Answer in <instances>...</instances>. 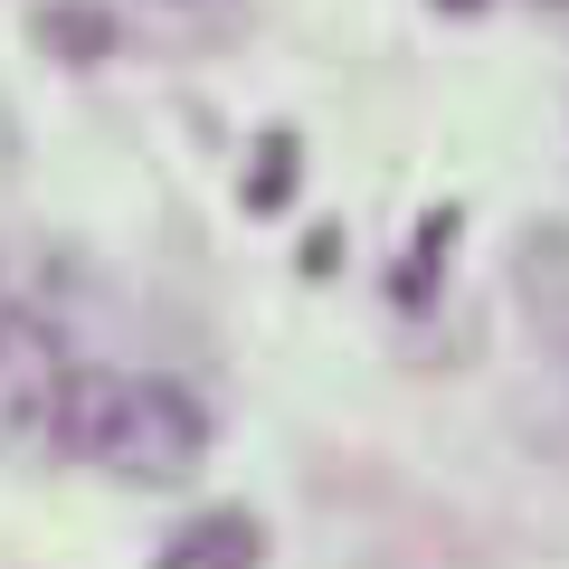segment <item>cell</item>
<instances>
[{"instance_id":"obj_3","label":"cell","mask_w":569,"mask_h":569,"mask_svg":"<svg viewBox=\"0 0 569 569\" xmlns=\"http://www.w3.org/2000/svg\"><path fill=\"white\" fill-rule=\"evenodd\" d=\"M266 560V531L247 522V512H200V522L171 531L162 569H257Z\"/></svg>"},{"instance_id":"obj_6","label":"cell","mask_w":569,"mask_h":569,"mask_svg":"<svg viewBox=\"0 0 569 569\" xmlns=\"http://www.w3.org/2000/svg\"><path fill=\"white\" fill-rule=\"evenodd\" d=\"M295 200V133L257 142V171H247V209H284Z\"/></svg>"},{"instance_id":"obj_7","label":"cell","mask_w":569,"mask_h":569,"mask_svg":"<svg viewBox=\"0 0 569 569\" xmlns=\"http://www.w3.org/2000/svg\"><path fill=\"white\" fill-rule=\"evenodd\" d=\"M437 10H456V20H475V10H485V0H437Z\"/></svg>"},{"instance_id":"obj_5","label":"cell","mask_w":569,"mask_h":569,"mask_svg":"<svg viewBox=\"0 0 569 569\" xmlns=\"http://www.w3.org/2000/svg\"><path fill=\"white\" fill-rule=\"evenodd\" d=\"M39 48H58V58H104L114 48V20H104V0H39Z\"/></svg>"},{"instance_id":"obj_8","label":"cell","mask_w":569,"mask_h":569,"mask_svg":"<svg viewBox=\"0 0 569 569\" xmlns=\"http://www.w3.org/2000/svg\"><path fill=\"white\" fill-rule=\"evenodd\" d=\"M0 313H10V284H0Z\"/></svg>"},{"instance_id":"obj_4","label":"cell","mask_w":569,"mask_h":569,"mask_svg":"<svg viewBox=\"0 0 569 569\" xmlns=\"http://www.w3.org/2000/svg\"><path fill=\"white\" fill-rule=\"evenodd\" d=\"M522 295H531V313L569 342V228H541V238L522 247Z\"/></svg>"},{"instance_id":"obj_1","label":"cell","mask_w":569,"mask_h":569,"mask_svg":"<svg viewBox=\"0 0 569 569\" xmlns=\"http://www.w3.org/2000/svg\"><path fill=\"white\" fill-rule=\"evenodd\" d=\"M58 456L114 475V485H190L209 456V418L181 380L152 370H77L58 418Z\"/></svg>"},{"instance_id":"obj_2","label":"cell","mask_w":569,"mask_h":569,"mask_svg":"<svg viewBox=\"0 0 569 569\" xmlns=\"http://www.w3.org/2000/svg\"><path fill=\"white\" fill-rule=\"evenodd\" d=\"M67 351L58 332L39 323L29 305L0 313V456L29 466V456H58V418H67Z\"/></svg>"}]
</instances>
